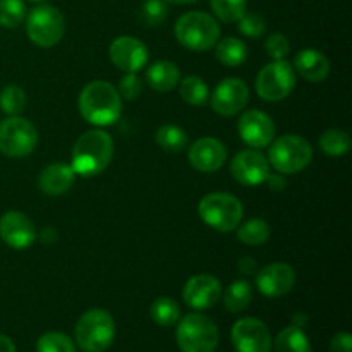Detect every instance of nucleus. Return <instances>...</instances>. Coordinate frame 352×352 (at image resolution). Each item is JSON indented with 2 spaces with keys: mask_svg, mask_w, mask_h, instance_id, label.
Segmentation results:
<instances>
[{
  "mask_svg": "<svg viewBox=\"0 0 352 352\" xmlns=\"http://www.w3.org/2000/svg\"><path fill=\"white\" fill-rule=\"evenodd\" d=\"M79 112L86 122L105 127L116 124L122 112V100L116 86L107 81H91L79 95Z\"/></svg>",
  "mask_w": 352,
  "mask_h": 352,
  "instance_id": "f257e3e1",
  "label": "nucleus"
},
{
  "mask_svg": "<svg viewBox=\"0 0 352 352\" xmlns=\"http://www.w3.org/2000/svg\"><path fill=\"white\" fill-rule=\"evenodd\" d=\"M113 157V140L105 131H88L72 148L71 167L81 177H93L105 170Z\"/></svg>",
  "mask_w": 352,
  "mask_h": 352,
  "instance_id": "f03ea898",
  "label": "nucleus"
},
{
  "mask_svg": "<svg viewBox=\"0 0 352 352\" xmlns=\"http://www.w3.org/2000/svg\"><path fill=\"white\" fill-rule=\"evenodd\" d=\"M175 38L188 50L208 52L219 41L220 26L210 14L191 10L182 14L175 23Z\"/></svg>",
  "mask_w": 352,
  "mask_h": 352,
  "instance_id": "7ed1b4c3",
  "label": "nucleus"
},
{
  "mask_svg": "<svg viewBox=\"0 0 352 352\" xmlns=\"http://www.w3.org/2000/svg\"><path fill=\"white\" fill-rule=\"evenodd\" d=\"M76 344L85 352H105L116 339V322L105 309H89L78 320Z\"/></svg>",
  "mask_w": 352,
  "mask_h": 352,
  "instance_id": "20e7f679",
  "label": "nucleus"
},
{
  "mask_svg": "<svg viewBox=\"0 0 352 352\" xmlns=\"http://www.w3.org/2000/svg\"><path fill=\"white\" fill-rule=\"evenodd\" d=\"M198 213L203 222L219 232H232L241 226L243 203L229 192H212L199 201Z\"/></svg>",
  "mask_w": 352,
  "mask_h": 352,
  "instance_id": "39448f33",
  "label": "nucleus"
},
{
  "mask_svg": "<svg viewBox=\"0 0 352 352\" xmlns=\"http://www.w3.org/2000/svg\"><path fill=\"white\" fill-rule=\"evenodd\" d=\"M175 339L182 352H213L219 346V329L203 313H189L179 320Z\"/></svg>",
  "mask_w": 352,
  "mask_h": 352,
  "instance_id": "423d86ee",
  "label": "nucleus"
},
{
  "mask_svg": "<svg viewBox=\"0 0 352 352\" xmlns=\"http://www.w3.org/2000/svg\"><path fill=\"white\" fill-rule=\"evenodd\" d=\"M313 158L311 144L298 134H285L272 143L268 160L280 174H296L309 165Z\"/></svg>",
  "mask_w": 352,
  "mask_h": 352,
  "instance_id": "0eeeda50",
  "label": "nucleus"
},
{
  "mask_svg": "<svg viewBox=\"0 0 352 352\" xmlns=\"http://www.w3.org/2000/svg\"><path fill=\"white\" fill-rule=\"evenodd\" d=\"M28 38L41 48H50L62 40L65 33V19L54 6H38L26 19Z\"/></svg>",
  "mask_w": 352,
  "mask_h": 352,
  "instance_id": "6e6552de",
  "label": "nucleus"
},
{
  "mask_svg": "<svg viewBox=\"0 0 352 352\" xmlns=\"http://www.w3.org/2000/svg\"><path fill=\"white\" fill-rule=\"evenodd\" d=\"M38 144V131L23 117L10 116L0 122V153L10 158L30 155Z\"/></svg>",
  "mask_w": 352,
  "mask_h": 352,
  "instance_id": "1a4fd4ad",
  "label": "nucleus"
},
{
  "mask_svg": "<svg viewBox=\"0 0 352 352\" xmlns=\"http://www.w3.org/2000/svg\"><path fill=\"white\" fill-rule=\"evenodd\" d=\"M296 86V71L287 60H275L265 65L256 78V93L267 102L287 98Z\"/></svg>",
  "mask_w": 352,
  "mask_h": 352,
  "instance_id": "9d476101",
  "label": "nucleus"
},
{
  "mask_svg": "<svg viewBox=\"0 0 352 352\" xmlns=\"http://www.w3.org/2000/svg\"><path fill=\"white\" fill-rule=\"evenodd\" d=\"M232 344L237 352H270V330L253 316L237 320L232 327Z\"/></svg>",
  "mask_w": 352,
  "mask_h": 352,
  "instance_id": "9b49d317",
  "label": "nucleus"
},
{
  "mask_svg": "<svg viewBox=\"0 0 352 352\" xmlns=\"http://www.w3.org/2000/svg\"><path fill=\"white\" fill-rule=\"evenodd\" d=\"M250 102V89L239 78H226L212 93V109L222 117L239 113Z\"/></svg>",
  "mask_w": 352,
  "mask_h": 352,
  "instance_id": "f8f14e48",
  "label": "nucleus"
},
{
  "mask_svg": "<svg viewBox=\"0 0 352 352\" xmlns=\"http://www.w3.org/2000/svg\"><path fill=\"white\" fill-rule=\"evenodd\" d=\"M230 172L239 184L260 186L270 175L268 158L256 148L243 150L230 162Z\"/></svg>",
  "mask_w": 352,
  "mask_h": 352,
  "instance_id": "ddd939ff",
  "label": "nucleus"
},
{
  "mask_svg": "<svg viewBox=\"0 0 352 352\" xmlns=\"http://www.w3.org/2000/svg\"><path fill=\"white\" fill-rule=\"evenodd\" d=\"M109 55L110 60L117 69L124 72H134V74L141 71L148 62L146 45L138 40V38L127 36V34L116 38L112 41L109 48Z\"/></svg>",
  "mask_w": 352,
  "mask_h": 352,
  "instance_id": "4468645a",
  "label": "nucleus"
},
{
  "mask_svg": "<svg viewBox=\"0 0 352 352\" xmlns=\"http://www.w3.org/2000/svg\"><path fill=\"white\" fill-rule=\"evenodd\" d=\"M220 296H222V284L219 278L210 274L195 275L186 282L184 289H182L184 302L196 311L213 308Z\"/></svg>",
  "mask_w": 352,
  "mask_h": 352,
  "instance_id": "2eb2a0df",
  "label": "nucleus"
},
{
  "mask_svg": "<svg viewBox=\"0 0 352 352\" xmlns=\"http://www.w3.org/2000/svg\"><path fill=\"white\" fill-rule=\"evenodd\" d=\"M239 136L248 146L251 148H265L274 141L275 138V124L270 116H267L261 110H248L241 116L237 122Z\"/></svg>",
  "mask_w": 352,
  "mask_h": 352,
  "instance_id": "dca6fc26",
  "label": "nucleus"
},
{
  "mask_svg": "<svg viewBox=\"0 0 352 352\" xmlns=\"http://www.w3.org/2000/svg\"><path fill=\"white\" fill-rule=\"evenodd\" d=\"M38 234L33 222L21 212H7L0 217V239L12 250H28Z\"/></svg>",
  "mask_w": 352,
  "mask_h": 352,
  "instance_id": "f3484780",
  "label": "nucleus"
},
{
  "mask_svg": "<svg viewBox=\"0 0 352 352\" xmlns=\"http://www.w3.org/2000/svg\"><path fill=\"white\" fill-rule=\"evenodd\" d=\"M296 284V272L287 263H272L256 274V287L267 298L285 296Z\"/></svg>",
  "mask_w": 352,
  "mask_h": 352,
  "instance_id": "a211bd4d",
  "label": "nucleus"
},
{
  "mask_svg": "<svg viewBox=\"0 0 352 352\" xmlns=\"http://www.w3.org/2000/svg\"><path fill=\"white\" fill-rule=\"evenodd\" d=\"M189 164L199 172H215L226 164L227 150L219 140L215 138H201L195 141L189 148Z\"/></svg>",
  "mask_w": 352,
  "mask_h": 352,
  "instance_id": "6ab92c4d",
  "label": "nucleus"
},
{
  "mask_svg": "<svg viewBox=\"0 0 352 352\" xmlns=\"http://www.w3.org/2000/svg\"><path fill=\"white\" fill-rule=\"evenodd\" d=\"M292 67L302 79L311 82L325 81L330 74L329 58L315 48H302L301 52H298Z\"/></svg>",
  "mask_w": 352,
  "mask_h": 352,
  "instance_id": "aec40b11",
  "label": "nucleus"
},
{
  "mask_svg": "<svg viewBox=\"0 0 352 352\" xmlns=\"http://www.w3.org/2000/svg\"><path fill=\"white\" fill-rule=\"evenodd\" d=\"M76 172L71 165L52 164L40 172L38 186L48 196H60L72 188Z\"/></svg>",
  "mask_w": 352,
  "mask_h": 352,
  "instance_id": "412c9836",
  "label": "nucleus"
},
{
  "mask_svg": "<svg viewBox=\"0 0 352 352\" xmlns=\"http://www.w3.org/2000/svg\"><path fill=\"white\" fill-rule=\"evenodd\" d=\"M181 81V71L170 60H158L146 71V82L158 93H168Z\"/></svg>",
  "mask_w": 352,
  "mask_h": 352,
  "instance_id": "4be33fe9",
  "label": "nucleus"
},
{
  "mask_svg": "<svg viewBox=\"0 0 352 352\" xmlns=\"http://www.w3.org/2000/svg\"><path fill=\"white\" fill-rule=\"evenodd\" d=\"M215 55L220 64H223L226 67H239L246 62L248 47L243 40L236 36L223 38V40L217 41Z\"/></svg>",
  "mask_w": 352,
  "mask_h": 352,
  "instance_id": "5701e85b",
  "label": "nucleus"
},
{
  "mask_svg": "<svg viewBox=\"0 0 352 352\" xmlns=\"http://www.w3.org/2000/svg\"><path fill=\"white\" fill-rule=\"evenodd\" d=\"M275 352H313V349L305 330L291 325L278 332L275 339Z\"/></svg>",
  "mask_w": 352,
  "mask_h": 352,
  "instance_id": "b1692460",
  "label": "nucleus"
},
{
  "mask_svg": "<svg viewBox=\"0 0 352 352\" xmlns=\"http://www.w3.org/2000/svg\"><path fill=\"white\" fill-rule=\"evenodd\" d=\"M253 299V287L248 280H236L223 294V305L230 313H241L250 306Z\"/></svg>",
  "mask_w": 352,
  "mask_h": 352,
  "instance_id": "393cba45",
  "label": "nucleus"
},
{
  "mask_svg": "<svg viewBox=\"0 0 352 352\" xmlns=\"http://www.w3.org/2000/svg\"><path fill=\"white\" fill-rule=\"evenodd\" d=\"M155 141L162 150L179 153L188 146V134L182 127L174 126V124H164L155 134Z\"/></svg>",
  "mask_w": 352,
  "mask_h": 352,
  "instance_id": "a878e982",
  "label": "nucleus"
},
{
  "mask_svg": "<svg viewBox=\"0 0 352 352\" xmlns=\"http://www.w3.org/2000/svg\"><path fill=\"white\" fill-rule=\"evenodd\" d=\"M270 237V226L263 219H251L237 227V239L248 246H261Z\"/></svg>",
  "mask_w": 352,
  "mask_h": 352,
  "instance_id": "bb28decb",
  "label": "nucleus"
},
{
  "mask_svg": "<svg viewBox=\"0 0 352 352\" xmlns=\"http://www.w3.org/2000/svg\"><path fill=\"white\" fill-rule=\"evenodd\" d=\"M150 315L160 327H172L181 318V308L172 298H157L151 302Z\"/></svg>",
  "mask_w": 352,
  "mask_h": 352,
  "instance_id": "cd10ccee",
  "label": "nucleus"
},
{
  "mask_svg": "<svg viewBox=\"0 0 352 352\" xmlns=\"http://www.w3.org/2000/svg\"><path fill=\"white\" fill-rule=\"evenodd\" d=\"M181 96L189 105L203 107L208 102V86L198 76H188L181 81Z\"/></svg>",
  "mask_w": 352,
  "mask_h": 352,
  "instance_id": "c85d7f7f",
  "label": "nucleus"
},
{
  "mask_svg": "<svg viewBox=\"0 0 352 352\" xmlns=\"http://www.w3.org/2000/svg\"><path fill=\"white\" fill-rule=\"evenodd\" d=\"M320 148L330 157H342L351 150V136L342 129H329L320 138Z\"/></svg>",
  "mask_w": 352,
  "mask_h": 352,
  "instance_id": "c756f323",
  "label": "nucleus"
},
{
  "mask_svg": "<svg viewBox=\"0 0 352 352\" xmlns=\"http://www.w3.org/2000/svg\"><path fill=\"white\" fill-rule=\"evenodd\" d=\"M210 6L222 23H237L246 12V0H210Z\"/></svg>",
  "mask_w": 352,
  "mask_h": 352,
  "instance_id": "7c9ffc66",
  "label": "nucleus"
},
{
  "mask_svg": "<svg viewBox=\"0 0 352 352\" xmlns=\"http://www.w3.org/2000/svg\"><path fill=\"white\" fill-rule=\"evenodd\" d=\"M26 107V93L19 86H6L0 91V109L7 116H19Z\"/></svg>",
  "mask_w": 352,
  "mask_h": 352,
  "instance_id": "2f4dec72",
  "label": "nucleus"
},
{
  "mask_svg": "<svg viewBox=\"0 0 352 352\" xmlns=\"http://www.w3.org/2000/svg\"><path fill=\"white\" fill-rule=\"evenodd\" d=\"M26 17V3L23 0H0V26L17 28Z\"/></svg>",
  "mask_w": 352,
  "mask_h": 352,
  "instance_id": "473e14b6",
  "label": "nucleus"
},
{
  "mask_svg": "<svg viewBox=\"0 0 352 352\" xmlns=\"http://www.w3.org/2000/svg\"><path fill=\"white\" fill-rule=\"evenodd\" d=\"M36 352H76V346L65 333L47 332L38 339Z\"/></svg>",
  "mask_w": 352,
  "mask_h": 352,
  "instance_id": "72a5a7b5",
  "label": "nucleus"
},
{
  "mask_svg": "<svg viewBox=\"0 0 352 352\" xmlns=\"http://www.w3.org/2000/svg\"><path fill=\"white\" fill-rule=\"evenodd\" d=\"M168 14V7L165 0H144L141 6L140 16L144 26H160L165 23Z\"/></svg>",
  "mask_w": 352,
  "mask_h": 352,
  "instance_id": "f704fd0d",
  "label": "nucleus"
},
{
  "mask_svg": "<svg viewBox=\"0 0 352 352\" xmlns=\"http://www.w3.org/2000/svg\"><path fill=\"white\" fill-rule=\"evenodd\" d=\"M237 30L248 38H260L267 30V23L261 14L244 12L243 17L237 21Z\"/></svg>",
  "mask_w": 352,
  "mask_h": 352,
  "instance_id": "c9c22d12",
  "label": "nucleus"
},
{
  "mask_svg": "<svg viewBox=\"0 0 352 352\" xmlns=\"http://www.w3.org/2000/svg\"><path fill=\"white\" fill-rule=\"evenodd\" d=\"M265 48H267V54L270 55L274 60H282V58L291 52V43H289L285 34L274 33L267 38V41H265Z\"/></svg>",
  "mask_w": 352,
  "mask_h": 352,
  "instance_id": "e433bc0d",
  "label": "nucleus"
},
{
  "mask_svg": "<svg viewBox=\"0 0 352 352\" xmlns=\"http://www.w3.org/2000/svg\"><path fill=\"white\" fill-rule=\"evenodd\" d=\"M117 91H119L120 98H126L129 100V102L131 100H136L138 96L141 95V91H143V81H141L134 72H127V74L120 79L119 89H117Z\"/></svg>",
  "mask_w": 352,
  "mask_h": 352,
  "instance_id": "4c0bfd02",
  "label": "nucleus"
},
{
  "mask_svg": "<svg viewBox=\"0 0 352 352\" xmlns=\"http://www.w3.org/2000/svg\"><path fill=\"white\" fill-rule=\"evenodd\" d=\"M330 352H352V337L349 332H339L330 342Z\"/></svg>",
  "mask_w": 352,
  "mask_h": 352,
  "instance_id": "58836bf2",
  "label": "nucleus"
},
{
  "mask_svg": "<svg viewBox=\"0 0 352 352\" xmlns=\"http://www.w3.org/2000/svg\"><path fill=\"white\" fill-rule=\"evenodd\" d=\"M256 261L253 260V258H250V256H246V258H241V261H239V270H241V274H246V275H251V274H254V272H256Z\"/></svg>",
  "mask_w": 352,
  "mask_h": 352,
  "instance_id": "ea45409f",
  "label": "nucleus"
},
{
  "mask_svg": "<svg viewBox=\"0 0 352 352\" xmlns=\"http://www.w3.org/2000/svg\"><path fill=\"white\" fill-rule=\"evenodd\" d=\"M40 241L43 244H55L57 243V239H58V236H57V230L55 229H52V227H47V229H43L40 232Z\"/></svg>",
  "mask_w": 352,
  "mask_h": 352,
  "instance_id": "a19ab883",
  "label": "nucleus"
},
{
  "mask_svg": "<svg viewBox=\"0 0 352 352\" xmlns=\"http://www.w3.org/2000/svg\"><path fill=\"white\" fill-rule=\"evenodd\" d=\"M0 352H16V346L7 336L0 333Z\"/></svg>",
  "mask_w": 352,
  "mask_h": 352,
  "instance_id": "79ce46f5",
  "label": "nucleus"
},
{
  "mask_svg": "<svg viewBox=\"0 0 352 352\" xmlns=\"http://www.w3.org/2000/svg\"><path fill=\"white\" fill-rule=\"evenodd\" d=\"M165 2L175 3V6H186V3H195L198 2V0H165Z\"/></svg>",
  "mask_w": 352,
  "mask_h": 352,
  "instance_id": "37998d69",
  "label": "nucleus"
},
{
  "mask_svg": "<svg viewBox=\"0 0 352 352\" xmlns=\"http://www.w3.org/2000/svg\"><path fill=\"white\" fill-rule=\"evenodd\" d=\"M30 2H34V3H43L45 0H30Z\"/></svg>",
  "mask_w": 352,
  "mask_h": 352,
  "instance_id": "c03bdc74",
  "label": "nucleus"
}]
</instances>
